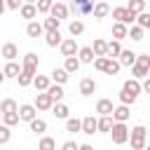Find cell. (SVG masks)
I'll return each instance as SVG.
<instances>
[{
	"instance_id": "1",
	"label": "cell",
	"mask_w": 150,
	"mask_h": 150,
	"mask_svg": "<svg viewBox=\"0 0 150 150\" xmlns=\"http://www.w3.org/2000/svg\"><path fill=\"white\" fill-rule=\"evenodd\" d=\"M94 68L101 70V73H105V75H117L120 68H122V63L115 61L112 56H96L94 59Z\"/></svg>"
},
{
	"instance_id": "2",
	"label": "cell",
	"mask_w": 150,
	"mask_h": 150,
	"mask_svg": "<svg viewBox=\"0 0 150 150\" xmlns=\"http://www.w3.org/2000/svg\"><path fill=\"white\" fill-rule=\"evenodd\" d=\"M131 75L138 77V80H143V77L150 75V54H138L136 63L131 66Z\"/></svg>"
},
{
	"instance_id": "3",
	"label": "cell",
	"mask_w": 150,
	"mask_h": 150,
	"mask_svg": "<svg viewBox=\"0 0 150 150\" xmlns=\"http://www.w3.org/2000/svg\"><path fill=\"white\" fill-rule=\"evenodd\" d=\"M145 127L143 124H136L134 129H131V134H129V141H131V148L134 150H143L145 148Z\"/></svg>"
},
{
	"instance_id": "4",
	"label": "cell",
	"mask_w": 150,
	"mask_h": 150,
	"mask_svg": "<svg viewBox=\"0 0 150 150\" xmlns=\"http://www.w3.org/2000/svg\"><path fill=\"white\" fill-rule=\"evenodd\" d=\"M110 136H112V143H115V145L127 143V141H129V129H127V124H124V122H115L112 129H110Z\"/></svg>"
},
{
	"instance_id": "5",
	"label": "cell",
	"mask_w": 150,
	"mask_h": 150,
	"mask_svg": "<svg viewBox=\"0 0 150 150\" xmlns=\"http://www.w3.org/2000/svg\"><path fill=\"white\" fill-rule=\"evenodd\" d=\"M112 19L124 21V23H134V21L138 19V14H136V12H131L129 7H115V9H112Z\"/></svg>"
},
{
	"instance_id": "6",
	"label": "cell",
	"mask_w": 150,
	"mask_h": 150,
	"mask_svg": "<svg viewBox=\"0 0 150 150\" xmlns=\"http://www.w3.org/2000/svg\"><path fill=\"white\" fill-rule=\"evenodd\" d=\"M94 5H96V0H73L70 2V9L75 14H91L94 12Z\"/></svg>"
},
{
	"instance_id": "7",
	"label": "cell",
	"mask_w": 150,
	"mask_h": 150,
	"mask_svg": "<svg viewBox=\"0 0 150 150\" xmlns=\"http://www.w3.org/2000/svg\"><path fill=\"white\" fill-rule=\"evenodd\" d=\"M54 103H56V101H54V96H52L49 91H42V94L35 96V105H38V110H49Z\"/></svg>"
},
{
	"instance_id": "8",
	"label": "cell",
	"mask_w": 150,
	"mask_h": 150,
	"mask_svg": "<svg viewBox=\"0 0 150 150\" xmlns=\"http://www.w3.org/2000/svg\"><path fill=\"white\" fill-rule=\"evenodd\" d=\"M77 52H80V47H77L75 38H66V40L61 42V54H63V56H75Z\"/></svg>"
},
{
	"instance_id": "9",
	"label": "cell",
	"mask_w": 150,
	"mask_h": 150,
	"mask_svg": "<svg viewBox=\"0 0 150 150\" xmlns=\"http://www.w3.org/2000/svg\"><path fill=\"white\" fill-rule=\"evenodd\" d=\"M42 30H45V23L35 21V19H30V21H28V26H26V35H28V38H40V35H42Z\"/></svg>"
},
{
	"instance_id": "10",
	"label": "cell",
	"mask_w": 150,
	"mask_h": 150,
	"mask_svg": "<svg viewBox=\"0 0 150 150\" xmlns=\"http://www.w3.org/2000/svg\"><path fill=\"white\" fill-rule=\"evenodd\" d=\"M35 110H38V105L33 103H23V105H19V115H21V120L23 122H30V120H35Z\"/></svg>"
},
{
	"instance_id": "11",
	"label": "cell",
	"mask_w": 150,
	"mask_h": 150,
	"mask_svg": "<svg viewBox=\"0 0 150 150\" xmlns=\"http://www.w3.org/2000/svg\"><path fill=\"white\" fill-rule=\"evenodd\" d=\"M94 19H105L108 14H110V7H108V2L105 0H96V5H94Z\"/></svg>"
},
{
	"instance_id": "12",
	"label": "cell",
	"mask_w": 150,
	"mask_h": 150,
	"mask_svg": "<svg viewBox=\"0 0 150 150\" xmlns=\"http://www.w3.org/2000/svg\"><path fill=\"white\" fill-rule=\"evenodd\" d=\"M19 12H21V16H23V19H35L40 9H38V5H35V2H23Z\"/></svg>"
},
{
	"instance_id": "13",
	"label": "cell",
	"mask_w": 150,
	"mask_h": 150,
	"mask_svg": "<svg viewBox=\"0 0 150 150\" xmlns=\"http://www.w3.org/2000/svg\"><path fill=\"white\" fill-rule=\"evenodd\" d=\"M23 70H28V73H38V54L28 52V54L23 56Z\"/></svg>"
},
{
	"instance_id": "14",
	"label": "cell",
	"mask_w": 150,
	"mask_h": 150,
	"mask_svg": "<svg viewBox=\"0 0 150 150\" xmlns=\"http://www.w3.org/2000/svg\"><path fill=\"white\" fill-rule=\"evenodd\" d=\"M21 70H23V68H19V63L7 61V63H5V68H2V77H19V75H21Z\"/></svg>"
},
{
	"instance_id": "15",
	"label": "cell",
	"mask_w": 150,
	"mask_h": 150,
	"mask_svg": "<svg viewBox=\"0 0 150 150\" xmlns=\"http://www.w3.org/2000/svg\"><path fill=\"white\" fill-rule=\"evenodd\" d=\"M129 23H124V21H117L115 26H112V38H117V40H124V38H129V28H127Z\"/></svg>"
},
{
	"instance_id": "16",
	"label": "cell",
	"mask_w": 150,
	"mask_h": 150,
	"mask_svg": "<svg viewBox=\"0 0 150 150\" xmlns=\"http://www.w3.org/2000/svg\"><path fill=\"white\" fill-rule=\"evenodd\" d=\"M94 91H96V82H94L91 77H84V80L80 82V94H82V96H91Z\"/></svg>"
},
{
	"instance_id": "17",
	"label": "cell",
	"mask_w": 150,
	"mask_h": 150,
	"mask_svg": "<svg viewBox=\"0 0 150 150\" xmlns=\"http://www.w3.org/2000/svg\"><path fill=\"white\" fill-rule=\"evenodd\" d=\"M129 115H131V112H129V105H127V103H122V105H117V108L112 110L115 122H127V120H129Z\"/></svg>"
},
{
	"instance_id": "18",
	"label": "cell",
	"mask_w": 150,
	"mask_h": 150,
	"mask_svg": "<svg viewBox=\"0 0 150 150\" xmlns=\"http://www.w3.org/2000/svg\"><path fill=\"white\" fill-rule=\"evenodd\" d=\"M82 131H84V134H89V136H91L94 131H98V120H96V117H91V115H89V117H84V120H82Z\"/></svg>"
},
{
	"instance_id": "19",
	"label": "cell",
	"mask_w": 150,
	"mask_h": 150,
	"mask_svg": "<svg viewBox=\"0 0 150 150\" xmlns=\"http://www.w3.org/2000/svg\"><path fill=\"white\" fill-rule=\"evenodd\" d=\"M68 12H70V9H68V7H66V5L61 2V0H56L49 14H52V16H56V19H66V16H68Z\"/></svg>"
},
{
	"instance_id": "20",
	"label": "cell",
	"mask_w": 150,
	"mask_h": 150,
	"mask_svg": "<svg viewBox=\"0 0 150 150\" xmlns=\"http://www.w3.org/2000/svg\"><path fill=\"white\" fill-rule=\"evenodd\" d=\"M112 110H115V108H112V101H110V98H101V101L96 103V112H98V115H112Z\"/></svg>"
},
{
	"instance_id": "21",
	"label": "cell",
	"mask_w": 150,
	"mask_h": 150,
	"mask_svg": "<svg viewBox=\"0 0 150 150\" xmlns=\"http://www.w3.org/2000/svg\"><path fill=\"white\" fill-rule=\"evenodd\" d=\"M112 124H115V117H112V115H101V117H98V131L108 134V131L112 129Z\"/></svg>"
},
{
	"instance_id": "22",
	"label": "cell",
	"mask_w": 150,
	"mask_h": 150,
	"mask_svg": "<svg viewBox=\"0 0 150 150\" xmlns=\"http://www.w3.org/2000/svg\"><path fill=\"white\" fill-rule=\"evenodd\" d=\"M16 54H19V49H16L14 42H5V45H2V56H5L7 61H14Z\"/></svg>"
},
{
	"instance_id": "23",
	"label": "cell",
	"mask_w": 150,
	"mask_h": 150,
	"mask_svg": "<svg viewBox=\"0 0 150 150\" xmlns=\"http://www.w3.org/2000/svg\"><path fill=\"white\" fill-rule=\"evenodd\" d=\"M77 56H80V61H82V63H94L96 52H94V47H82V49L77 52Z\"/></svg>"
},
{
	"instance_id": "24",
	"label": "cell",
	"mask_w": 150,
	"mask_h": 150,
	"mask_svg": "<svg viewBox=\"0 0 150 150\" xmlns=\"http://www.w3.org/2000/svg\"><path fill=\"white\" fill-rule=\"evenodd\" d=\"M136 59H138V54H134L131 49H122V54H120V63L122 66H134Z\"/></svg>"
},
{
	"instance_id": "25",
	"label": "cell",
	"mask_w": 150,
	"mask_h": 150,
	"mask_svg": "<svg viewBox=\"0 0 150 150\" xmlns=\"http://www.w3.org/2000/svg\"><path fill=\"white\" fill-rule=\"evenodd\" d=\"M68 75H70V73L66 70V66H63V68H54V70H52V80H54V82H59V84H66V82H68Z\"/></svg>"
},
{
	"instance_id": "26",
	"label": "cell",
	"mask_w": 150,
	"mask_h": 150,
	"mask_svg": "<svg viewBox=\"0 0 150 150\" xmlns=\"http://www.w3.org/2000/svg\"><path fill=\"white\" fill-rule=\"evenodd\" d=\"M45 42L49 45V47H61V33L59 30H47V38H45Z\"/></svg>"
},
{
	"instance_id": "27",
	"label": "cell",
	"mask_w": 150,
	"mask_h": 150,
	"mask_svg": "<svg viewBox=\"0 0 150 150\" xmlns=\"http://www.w3.org/2000/svg\"><path fill=\"white\" fill-rule=\"evenodd\" d=\"M49 82H52V77H47V75H35V80H33V84H35L38 91H47Z\"/></svg>"
},
{
	"instance_id": "28",
	"label": "cell",
	"mask_w": 150,
	"mask_h": 150,
	"mask_svg": "<svg viewBox=\"0 0 150 150\" xmlns=\"http://www.w3.org/2000/svg\"><path fill=\"white\" fill-rule=\"evenodd\" d=\"M52 110H54V115H56L59 120H68V112H70V110H68V105H66V103L56 101V103L52 105Z\"/></svg>"
},
{
	"instance_id": "29",
	"label": "cell",
	"mask_w": 150,
	"mask_h": 150,
	"mask_svg": "<svg viewBox=\"0 0 150 150\" xmlns=\"http://www.w3.org/2000/svg\"><path fill=\"white\" fill-rule=\"evenodd\" d=\"M120 54H122V45H120L117 38H112V40L108 42V54H105V56H112V59H115V56H120Z\"/></svg>"
},
{
	"instance_id": "30",
	"label": "cell",
	"mask_w": 150,
	"mask_h": 150,
	"mask_svg": "<svg viewBox=\"0 0 150 150\" xmlns=\"http://www.w3.org/2000/svg\"><path fill=\"white\" fill-rule=\"evenodd\" d=\"M28 124H30V131H33V134H45V131H47V122H45V120H40V117L30 120Z\"/></svg>"
},
{
	"instance_id": "31",
	"label": "cell",
	"mask_w": 150,
	"mask_h": 150,
	"mask_svg": "<svg viewBox=\"0 0 150 150\" xmlns=\"http://www.w3.org/2000/svg\"><path fill=\"white\" fill-rule=\"evenodd\" d=\"M66 131H70V134L82 131V120H77V117H68V120H66Z\"/></svg>"
},
{
	"instance_id": "32",
	"label": "cell",
	"mask_w": 150,
	"mask_h": 150,
	"mask_svg": "<svg viewBox=\"0 0 150 150\" xmlns=\"http://www.w3.org/2000/svg\"><path fill=\"white\" fill-rule=\"evenodd\" d=\"M68 33H70L73 38H77V35H82V33H84V23H82L80 19H75V21H70V26H68Z\"/></svg>"
},
{
	"instance_id": "33",
	"label": "cell",
	"mask_w": 150,
	"mask_h": 150,
	"mask_svg": "<svg viewBox=\"0 0 150 150\" xmlns=\"http://www.w3.org/2000/svg\"><path fill=\"white\" fill-rule=\"evenodd\" d=\"M94 52H96V56H105L108 54V42L103 38H96L94 40Z\"/></svg>"
},
{
	"instance_id": "34",
	"label": "cell",
	"mask_w": 150,
	"mask_h": 150,
	"mask_svg": "<svg viewBox=\"0 0 150 150\" xmlns=\"http://www.w3.org/2000/svg\"><path fill=\"white\" fill-rule=\"evenodd\" d=\"M80 56H66V70L68 73H77L80 70Z\"/></svg>"
},
{
	"instance_id": "35",
	"label": "cell",
	"mask_w": 150,
	"mask_h": 150,
	"mask_svg": "<svg viewBox=\"0 0 150 150\" xmlns=\"http://www.w3.org/2000/svg\"><path fill=\"white\" fill-rule=\"evenodd\" d=\"M124 89H129L131 94H136V96H138V94L143 91V84L138 82V77H134V80H127V82H124Z\"/></svg>"
},
{
	"instance_id": "36",
	"label": "cell",
	"mask_w": 150,
	"mask_h": 150,
	"mask_svg": "<svg viewBox=\"0 0 150 150\" xmlns=\"http://www.w3.org/2000/svg\"><path fill=\"white\" fill-rule=\"evenodd\" d=\"M19 120H21L19 110H12V112H2V122H5V124H9V127L19 124Z\"/></svg>"
},
{
	"instance_id": "37",
	"label": "cell",
	"mask_w": 150,
	"mask_h": 150,
	"mask_svg": "<svg viewBox=\"0 0 150 150\" xmlns=\"http://www.w3.org/2000/svg\"><path fill=\"white\" fill-rule=\"evenodd\" d=\"M143 30H145V28H143L141 23H138V26L131 23V28H129V38H131L134 42H138V40H143Z\"/></svg>"
},
{
	"instance_id": "38",
	"label": "cell",
	"mask_w": 150,
	"mask_h": 150,
	"mask_svg": "<svg viewBox=\"0 0 150 150\" xmlns=\"http://www.w3.org/2000/svg\"><path fill=\"white\" fill-rule=\"evenodd\" d=\"M12 110H19L16 101H14V98H5V101L0 103V112H12Z\"/></svg>"
},
{
	"instance_id": "39",
	"label": "cell",
	"mask_w": 150,
	"mask_h": 150,
	"mask_svg": "<svg viewBox=\"0 0 150 150\" xmlns=\"http://www.w3.org/2000/svg\"><path fill=\"white\" fill-rule=\"evenodd\" d=\"M59 23H61V19H56V16H47L45 19V30H59Z\"/></svg>"
},
{
	"instance_id": "40",
	"label": "cell",
	"mask_w": 150,
	"mask_h": 150,
	"mask_svg": "<svg viewBox=\"0 0 150 150\" xmlns=\"http://www.w3.org/2000/svg\"><path fill=\"white\" fill-rule=\"evenodd\" d=\"M35 80V73H28V70H21V75H19V84L21 87H28L30 82Z\"/></svg>"
},
{
	"instance_id": "41",
	"label": "cell",
	"mask_w": 150,
	"mask_h": 150,
	"mask_svg": "<svg viewBox=\"0 0 150 150\" xmlns=\"http://www.w3.org/2000/svg\"><path fill=\"white\" fill-rule=\"evenodd\" d=\"M47 91L54 96V101H61V98H63V87H61L59 82H56V84H49V89H47Z\"/></svg>"
},
{
	"instance_id": "42",
	"label": "cell",
	"mask_w": 150,
	"mask_h": 150,
	"mask_svg": "<svg viewBox=\"0 0 150 150\" xmlns=\"http://www.w3.org/2000/svg\"><path fill=\"white\" fill-rule=\"evenodd\" d=\"M120 101H122V103H127V105H131V103L136 101V94H131L129 89H124V87H122V91H120Z\"/></svg>"
},
{
	"instance_id": "43",
	"label": "cell",
	"mask_w": 150,
	"mask_h": 150,
	"mask_svg": "<svg viewBox=\"0 0 150 150\" xmlns=\"http://www.w3.org/2000/svg\"><path fill=\"white\" fill-rule=\"evenodd\" d=\"M131 12H136V14H141V12H145V0H129V5H127Z\"/></svg>"
},
{
	"instance_id": "44",
	"label": "cell",
	"mask_w": 150,
	"mask_h": 150,
	"mask_svg": "<svg viewBox=\"0 0 150 150\" xmlns=\"http://www.w3.org/2000/svg\"><path fill=\"white\" fill-rule=\"evenodd\" d=\"M35 5H38V9H40V14H47V12H52L54 0H38Z\"/></svg>"
},
{
	"instance_id": "45",
	"label": "cell",
	"mask_w": 150,
	"mask_h": 150,
	"mask_svg": "<svg viewBox=\"0 0 150 150\" xmlns=\"http://www.w3.org/2000/svg\"><path fill=\"white\" fill-rule=\"evenodd\" d=\"M38 148H40V150H54V148H56V141H54V138H49V136H45V138L40 141V145H38Z\"/></svg>"
},
{
	"instance_id": "46",
	"label": "cell",
	"mask_w": 150,
	"mask_h": 150,
	"mask_svg": "<svg viewBox=\"0 0 150 150\" xmlns=\"http://www.w3.org/2000/svg\"><path fill=\"white\" fill-rule=\"evenodd\" d=\"M136 23H141L145 30H150V12H141L138 19H136Z\"/></svg>"
},
{
	"instance_id": "47",
	"label": "cell",
	"mask_w": 150,
	"mask_h": 150,
	"mask_svg": "<svg viewBox=\"0 0 150 150\" xmlns=\"http://www.w3.org/2000/svg\"><path fill=\"white\" fill-rule=\"evenodd\" d=\"M7 141H9V124L2 122V127H0V145H5Z\"/></svg>"
},
{
	"instance_id": "48",
	"label": "cell",
	"mask_w": 150,
	"mask_h": 150,
	"mask_svg": "<svg viewBox=\"0 0 150 150\" xmlns=\"http://www.w3.org/2000/svg\"><path fill=\"white\" fill-rule=\"evenodd\" d=\"M5 5H7V9H21V5H23V0H7Z\"/></svg>"
},
{
	"instance_id": "49",
	"label": "cell",
	"mask_w": 150,
	"mask_h": 150,
	"mask_svg": "<svg viewBox=\"0 0 150 150\" xmlns=\"http://www.w3.org/2000/svg\"><path fill=\"white\" fill-rule=\"evenodd\" d=\"M63 150H80V145H77L75 141H66V143H63Z\"/></svg>"
},
{
	"instance_id": "50",
	"label": "cell",
	"mask_w": 150,
	"mask_h": 150,
	"mask_svg": "<svg viewBox=\"0 0 150 150\" xmlns=\"http://www.w3.org/2000/svg\"><path fill=\"white\" fill-rule=\"evenodd\" d=\"M143 91H145V94H150V75H148V77H145V82H143Z\"/></svg>"
},
{
	"instance_id": "51",
	"label": "cell",
	"mask_w": 150,
	"mask_h": 150,
	"mask_svg": "<svg viewBox=\"0 0 150 150\" xmlns=\"http://www.w3.org/2000/svg\"><path fill=\"white\" fill-rule=\"evenodd\" d=\"M26 2H38V0H26Z\"/></svg>"
}]
</instances>
